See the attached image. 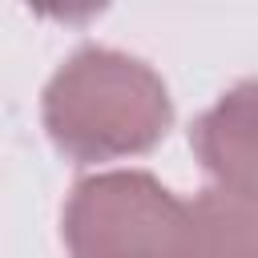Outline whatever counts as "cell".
I'll list each match as a JSON object with an SVG mask.
<instances>
[{
  "label": "cell",
  "mask_w": 258,
  "mask_h": 258,
  "mask_svg": "<svg viewBox=\"0 0 258 258\" xmlns=\"http://www.w3.org/2000/svg\"><path fill=\"white\" fill-rule=\"evenodd\" d=\"M189 145L218 189L258 198V81L226 89L194 121Z\"/></svg>",
  "instance_id": "obj_3"
},
{
  "label": "cell",
  "mask_w": 258,
  "mask_h": 258,
  "mask_svg": "<svg viewBox=\"0 0 258 258\" xmlns=\"http://www.w3.org/2000/svg\"><path fill=\"white\" fill-rule=\"evenodd\" d=\"M185 258H258V198L206 189L189 202Z\"/></svg>",
  "instance_id": "obj_4"
},
{
  "label": "cell",
  "mask_w": 258,
  "mask_h": 258,
  "mask_svg": "<svg viewBox=\"0 0 258 258\" xmlns=\"http://www.w3.org/2000/svg\"><path fill=\"white\" fill-rule=\"evenodd\" d=\"M40 121L69 161L97 165L161 145L173 125V101L145 60L85 44L48 77Z\"/></svg>",
  "instance_id": "obj_1"
},
{
  "label": "cell",
  "mask_w": 258,
  "mask_h": 258,
  "mask_svg": "<svg viewBox=\"0 0 258 258\" xmlns=\"http://www.w3.org/2000/svg\"><path fill=\"white\" fill-rule=\"evenodd\" d=\"M60 234L69 258H185L189 202L153 173L109 169L73 185Z\"/></svg>",
  "instance_id": "obj_2"
}]
</instances>
